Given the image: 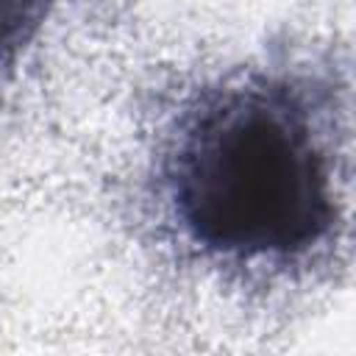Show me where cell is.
<instances>
[{
  "instance_id": "obj_1",
  "label": "cell",
  "mask_w": 356,
  "mask_h": 356,
  "mask_svg": "<svg viewBox=\"0 0 356 356\" xmlns=\"http://www.w3.org/2000/svg\"><path fill=\"white\" fill-rule=\"evenodd\" d=\"M164 181L184 234L231 259L300 256L337 222L309 106L270 78L206 92L178 128Z\"/></svg>"
},
{
  "instance_id": "obj_2",
  "label": "cell",
  "mask_w": 356,
  "mask_h": 356,
  "mask_svg": "<svg viewBox=\"0 0 356 356\" xmlns=\"http://www.w3.org/2000/svg\"><path fill=\"white\" fill-rule=\"evenodd\" d=\"M50 8L53 0H0V89L14 78Z\"/></svg>"
}]
</instances>
